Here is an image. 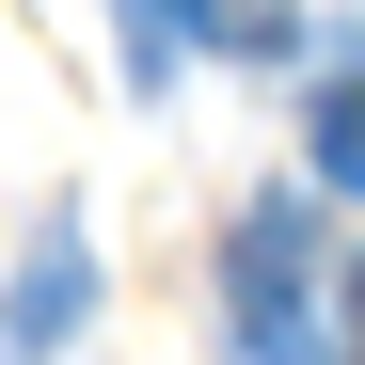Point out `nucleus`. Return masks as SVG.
Instances as JSON below:
<instances>
[{
	"instance_id": "nucleus-4",
	"label": "nucleus",
	"mask_w": 365,
	"mask_h": 365,
	"mask_svg": "<svg viewBox=\"0 0 365 365\" xmlns=\"http://www.w3.org/2000/svg\"><path fill=\"white\" fill-rule=\"evenodd\" d=\"M191 32L238 48V64H270V48H286V0H191Z\"/></svg>"
},
{
	"instance_id": "nucleus-2",
	"label": "nucleus",
	"mask_w": 365,
	"mask_h": 365,
	"mask_svg": "<svg viewBox=\"0 0 365 365\" xmlns=\"http://www.w3.org/2000/svg\"><path fill=\"white\" fill-rule=\"evenodd\" d=\"M80 302H96V270H80V238H48V255H32V286L0 302V349H48V334H80Z\"/></svg>"
},
{
	"instance_id": "nucleus-3",
	"label": "nucleus",
	"mask_w": 365,
	"mask_h": 365,
	"mask_svg": "<svg viewBox=\"0 0 365 365\" xmlns=\"http://www.w3.org/2000/svg\"><path fill=\"white\" fill-rule=\"evenodd\" d=\"M318 175H334V191H365V64L318 96Z\"/></svg>"
},
{
	"instance_id": "nucleus-1",
	"label": "nucleus",
	"mask_w": 365,
	"mask_h": 365,
	"mask_svg": "<svg viewBox=\"0 0 365 365\" xmlns=\"http://www.w3.org/2000/svg\"><path fill=\"white\" fill-rule=\"evenodd\" d=\"M222 270H238V302H222V318H238V349H318V270H302V207H255Z\"/></svg>"
},
{
	"instance_id": "nucleus-5",
	"label": "nucleus",
	"mask_w": 365,
	"mask_h": 365,
	"mask_svg": "<svg viewBox=\"0 0 365 365\" xmlns=\"http://www.w3.org/2000/svg\"><path fill=\"white\" fill-rule=\"evenodd\" d=\"M128 16V80H175V48H191V0H111Z\"/></svg>"
},
{
	"instance_id": "nucleus-6",
	"label": "nucleus",
	"mask_w": 365,
	"mask_h": 365,
	"mask_svg": "<svg viewBox=\"0 0 365 365\" xmlns=\"http://www.w3.org/2000/svg\"><path fill=\"white\" fill-rule=\"evenodd\" d=\"M349 334H365V318H349Z\"/></svg>"
}]
</instances>
